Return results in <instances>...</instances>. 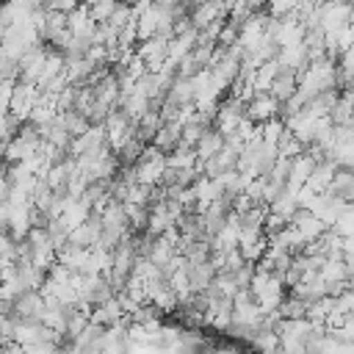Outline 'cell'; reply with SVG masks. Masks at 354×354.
Listing matches in <instances>:
<instances>
[{
  "mask_svg": "<svg viewBox=\"0 0 354 354\" xmlns=\"http://www.w3.org/2000/svg\"><path fill=\"white\" fill-rule=\"evenodd\" d=\"M351 22V3L343 0H324L318 3V28L324 33H335L337 28Z\"/></svg>",
  "mask_w": 354,
  "mask_h": 354,
  "instance_id": "6da1fadb",
  "label": "cell"
},
{
  "mask_svg": "<svg viewBox=\"0 0 354 354\" xmlns=\"http://www.w3.org/2000/svg\"><path fill=\"white\" fill-rule=\"evenodd\" d=\"M39 97V86L36 83H25V80H14V88H11V102H8V113H14L19 122L28 119L33 102Z\"/></svg>",
  "mask_w": 354,
  "mask_h": 354,
  "instance_id": "7a4b0ae2",
  "label": "cell"
},
{
  "mask_svg": "<svg viewBox=\"0 0 354 354\" xmlns=\"http://www.w3.org/2000/svg\"><path fill=\"white\" fill-rule=\"evenodd\" d=\"M133 53H136V55L144 61V66H147L149 72H155V69H158V66L166 61V39H160V36L138 39Z\"/></svg>",
  "mask_w": 354,
  "mask_h": 354,
  "instance_id": "3957f363",
  "label": "cell"
},
{
  "mask_svg": "<svg viewBox=\"0 0 354 354\" xmlns=\"http://www.w3.org/2000/svg\"><path fill=\"white\" fill-rule=\"evenodd\" d=\"M277 113H279V102H277L268 91H257V94L246 102V108H243V116L252 119L254 124H263L266 119H274Z\"/></svg>",
  "mask_w": 354,
  "mask_h": 354,
  "instance_id": "277c9868",
  "label": "cell"
},
{
  "mask_svg": "<svg viewBox=\"0 0 354 354\" xmlns=\"http://www.w3.org/2000/svg\"><path fill=\"white\" fill-rule=\"evenodd\" d=\"M290 227H296V232L301 235V241L307 243V241H313V238H318L324 230H326V224L313 213V210H307V207H296V213L290 216V221H288Z\"/></svg>",
  "mask_w": 354,
  "mask_h": 354,
  "instance_id": "5b68a950",
  "label": "cell"
},
{
  "mask_svg": "<svg viewBox=\"0 0 354 354\" xmlns=\"http://www.w3.org/2000/svg\"><path fill=\"white\" fill-rule=\"evenodd\" d=\"M44 310V299L39 290H22L14 301H11V318H36Z\"/></svg>",
  "mask_w": 354,
  "mask_h": 354,
  "instance_id": "8992f818",
  "label": "cell"
},
{
  "mask_svg": "<svg viewBox=\"0 0 354 354\" xmlns=\"http://www.w3.org/2000/svg\"><path fill=\"white\" fill-rule=\"evenodd\" d=\"M296 69H290V66H277V75L271 77V83H268V94L277 100V102H285L293 91H296Z\"/></svg>",
  "mask_w": 354,
  "mask_h": 354,
  "instance_id": "52a82bcc",
  "label": "cell"
},
{
  "mask_svg": "<svg viewBox=\"0 0 354 354\" xmlns=\"http://www.w3.org/2000/svg\"><path fill=\"white\" fill-rule=\"evenodd\" d=\"M91 91H94V100H100L102 105L108 108H119V80L113 75V69H108L97 83H91Z\"/></svg>",
  "mask_w": 354,
  "mask_h": 354,
  "instance_id": "ba28073f",
  "label": "cell"
},
{
  "mask_svg": "<svg viewBox=\"0 0 354 354\" xmlns=\"http://www.w3.org/2000/svg\"><path fill=\"white\" fill-rule=\"evenodd\" d=\"M194 80L191 77H183V75H177L171 83H169V88H166V102H171V105H177V108H183V105H191L194 102Z\"/></svg>",
  "mask_w": 354,
  "mask_h": 354,
  "instance_id": "9c48e42d",
  "label": "cell"
},
{
  "mask_svg": "<svg viewBox=\"0 0 354 354\" xmlns=\"http://www.w3.org/2000/svg\"><path fill=\"white\" fill-rule=\"evenodd\" d=\"M94 28H97V22L88 17V11H86L83 6H77V8L66 11V30H69L72 36H80V39H91Z\"/></svg>",
  "mask_w": 354,
  "mask_h": 354,
  "instance_id": "30bf717a",
  "label": "cell"
},
{
  "mask_svg": "<svg viewBox=\"0 0 354 354\" xmlns=\"http://www.w3.org/2000/svg\"><path fill=\"white\" fill-rule=\"evenodd\" d=\"M221 144H224V136H221L213 124H207V127L202 130V136L196 138V144H194V155H196V160H207L210 155H216V152L221 149Z\"/></svg>",
  "mask_w": 354,
  "mask_h": 354,
  "instance_id": "8fae6325",
  "label": "cell"
},
{
  "mask_svg": "<svg viewBox=\"0 0 354 354\" xmlns=\"http://www.w3.org/2000/svg\"><path fill=\"white\" fill-rule=\"evenodd\" d=\"M335 169H337V163H335V160H329V158L315 160V166H313V171L307 174L304 185H310L315 194L326 191V188H329V180H332V174H335Z\"/></svg>",
  "mask_w": 354,
  "mask_h": 354,
  "instance_id": "7c38bea8",
  "label": "cell"
},
{
  "mask_svg": "<svg viewBox=\"0 0 354 354\" xmlns=\"http://www.w3.org/2000/svg\"><path fill=\"white\" fill-rule=\"evenodd\" d=\"M326 191H329L332 196H340V199L351 202V199H354V174H351V169L337 166L335 174H332V180H329V188H326Z\"/></svg>",
  "mask_w": 354,
  "mask_h": 354,
  "instance_id": "4fadbf2b",
  "label": "cell"
},
{
  "mask_svg": "<svg viewBox=\"0 0 354 354\" xmlns=\"http://www.w3.org/2000/svg\"><path fill=\"white\" fill-rule=\"evenodd\" d=\"M185 271H188V285H191V290H194V293H202V290L210 285L213 274H216V268H213V263H210V260L188 263V266H185Z\"/></svg>",
  "mask_w": 354,
  "mask_h": 354,
  "instance_id": "5bb4252c",
  "label": "cell"
},
{
  "mask_svg": "<svg viewBox=\"0 0 354 354\" xmlns=\"http://www.w3.org/2000/svg\"><path fill=\"white\" fill-rule=\"evenodd\" d=\"M152 147H158L160 152H169V149H174L177 144H180V122H163L158 130H155V136H152V141H149Z\"/></svg>",
  "mask_w": 354,
  "mask_h": 354,
  "instance_id": "9a60e30c",
  "label": "cell"
},
{
  "mask_svg": "<svg viewBox=\"0 0 354 354\" xmlns=\"http://www.w3.org/2000/svg\"><path fill=\"white\" fill-rule=\"evenodd\" d=\"M36 149H39L36 144H28V141H22L19 136H14V138H11V141L3 147V163H17V160H25V158H30Z\"/></svg>",
  "mask_w": 354,
  "mask_h": 354,
  "instance_id": "2e32d148",
  "label": "cell"
},
{
  "mask_svg": "<svg viewBox=\"0 0 354 354\" xmlns=\"http://www.w3.org/2000/svg\"><path fill=\"white\" fill-rule=\"evenodd\" d=\"M166 166H174V169H188V166H196L194 147H188V144H177L174 149H169V152H166Z\"/></svg>",
  "mask_w": 354,
  "mask_h": 354,
  "instance_id": "e0dca14e",
  "label": "cell"
},
{
  "mask_svg": "<svg viewBox=\"0 0 354 354\" xmlns=\"http://www.w3.org/2000/svg\"><path fill=\"white\" fill-rule=\"evenodd\" d=\"M274 147H277V155H282V158H293V155H299V152L304 149V144H301V141H299L288 127H282V130H279V136H277Z\"/></svg>",
  "mask_w": 354,
  "mask_h": 354,
  "instance_id": "ac0fdd59",
  "label": "cell"
},
{
  "mask_svg": "<svg viewBox=\"0 0 354 354\" xmlns=\"http://www.w3.org/2000/svg\"><path fill=\"white\" fill-rule=\"evenodd\" d=\"M122 205H124V216H127V227H130V232H141V230H147L149 207H147V205H133V202H122Z\"/></svg>",
  "mask_w": 354,
  "mask_h": 354,
  "instance_id": "d6986e66",
  "label": "cell"
},
{
  "mask_svg": "<svg viewBox=\"0 0 354 354\" xmlns=\"http://www.w3.org/2000/svg\"><path fill=\"white\" fill-rule=\"evenodd\" d=\"M329 230H332L335 235H340V238L354 235V216H351V207H346L343 213H337V218L329 224Z\"/></svg>",
  "mask_w": 354,
  "mask_h": 354,
  "instance_id": "ffe728a7",
  "label": "cell"
},
{
  "mask_svg": "<svg viewBox=\"0 0 354 354\" xmlns=\"http://www.w3.org/2000/svg\"><path fill=\"white\" fill-rule=\"evenodd\" d=\"M235 41H238V22L224 19V25H221V30H218V36H216V44H218V47H230V44H235Z\"/></svg>",
  "mask_w": 354,
  "mask_h": 354,
  "instance_id": "44dd1931",
  "label": "cell"
},
{
  "mask_svg": "<svg viewBox=\"0 0 354 354\" xmlns=\"http://www.w3.org/2000/svg\"><path fill=\"white\" fill-rule=\"evenodd\" d=\"M299 0H266V14L271 17H285V14H293Z\"/></svg>",
  "mask_w": 354,
  "mask_h": 354,
  "instance_id": "7402d4cb",
  "label": "cell"
},
{
  "mask_svg": "<svg viewBox=\"0 0 354 354\" xmlns=\"http://www.w3.org/2000/svg\"><path fill=\"white\" fill-rule=\"evenodd\" d=\"M108 111H111L108 105H102L100 100H94V102L86 108V113H83V116L88 119V124H102V119L108 116Z\"/></svg>",
  "mask_w": 354,
  "mask_h": 354,
  "instance_id": "603a6c76",
  "label": "cell"
},
{
  "mask_svg": "<svg viewBox=\"0 0 354 354\" xmlns=\"http://www.w3.org/2000/svg\"><path fill=\"white\" fill-rule=\"evenodd\" d=\"M44 6L47 8H53V11H72V8H77L80 6V0H44Z\"/></svg>",
  "mask_w": 354,
  "mask_h": 354,
  "instance_id": "cb8c5ba5",
  "label": "cell"
},
{
  "mask_svg": "<svg viewBox=\"0 0 354 354\" xmlns=\"http://www.w3.org/2000/svg\"><path fill=\"white\" fill-rule=\"evenodd\" d=\"M8 191H11L8 171H6V163H0V202H6V199H8Z\"/></svg>",
  "mask_w": 354,
  "mask_h": 354,
  "instance_id": "d4e9b609",
  "label": "cell"
},
{
  "mask_svg": "<svg viewBox=\"0 0 354 354\" xmlns=\"http://www.w3.org/2000/svg\"><path fill=\"white\" fill-rule=\"evenodd\" d=\"M343 3H351V0H343Z\"/></svg>",
  "mask_w": 354,
  "mask_h": 354,
  "instance_id": "484cf974",
  "label": "cell"
},
{
  "mask_svg": "<svg viewBox=\"0 0 354 354\" xmlns=\"http://www.w3.org/2000/svg\"><path fill=\"white\" fill-rule=\"evenodd\" d=\"M315 3H324V0H315Z\"/></svg>",
  "mask_w": 354,
  "mask_h": 354,
  "instance_id": "4316f807",
  "label": "cell"
},
{
  "mask_svg": "<svg viewBox=\"0 0 354 354\" xmlns=\"http://www.w3.org/2000/svg\"><path fill=\"white\" fill-rule=\"evenodd\" d=\"M127 3H130V0H127Z\"/></svg>",
  "mask_w": 354,
  "mask_h": 354,
  "instance_id": "83f0119b",
  "label": "cell"
}]
</instances>
